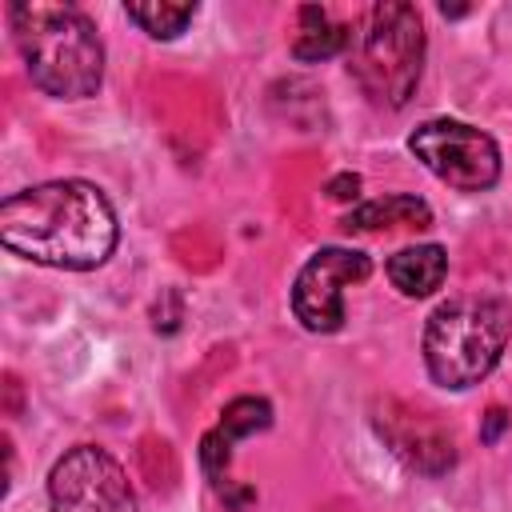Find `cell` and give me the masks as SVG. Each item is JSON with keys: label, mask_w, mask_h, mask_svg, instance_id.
I'll return each mask as SVG.
<instances>
[{"label": "cell", "mask_w": 512, "mask_h": 512, "mask_svg": "<svg viewBox=\"0 0 512 512\" xmlns=\"http://www.w3.org/2000/svg\"><path fill=\"white\" fill-rule=\"evenodd\" d=\"M116 236V212L88 180H48L0 204V244L44 268H100Z\"/></svg>", "instance_id": "obj_1"}, {"label": "cell", "mask_w": 512, "mask_h": 512, "mask_svg": "<svg viewBox=\"0 0 512 512\" xmlns=\"http://www.w3.org/2000/svg\"><path fill=\"white\" fill-rule=\"evenodd\" d=\"M16 48L32 84L56 100H84L104 80V44L92 20L72 4H12L8 8Z\"/></svg>", "instance_id": "obj_2"}, {"label": "cell", "mask_w": 512, "mask_h": 512, "mask_svg": "<svg viewBox=\"0 0 512 512\" xmlns=\"http://www.w3.org/2000/svg\"><path fill=\"white\" fill-rule=\"evenodd\" d=\"M348 68L360 88L384 104L404 108L424 68V24L412 4H372L356 28H348Z\"/></svg>", "instance_id": "obj_3"}, {"label": "cell", "mask_w": 512, "mask_h": 512, "mask_svg": "<svg viewBox=\"0 0 512 512\" xmlns=\"http://www.w3.org/2000/svg\"><path fill=\"white\" fill-rule=\"evenodd\" d=\"M508 336H512V320L504 304L480 296L448 300L424 324L428 376L440 388H456V392L472 388L496 368Z\"/></svg>", "instance_id": "obj_4"}, {"label": "cell", "mask_w": 512, "mask_h": 512, "mask_svg": "<svg viewBox=\"0 0 512 512\" xmlns=\"http://www.w3.org/2000/svg\"><path fill=\"white\" fill-rule=\"evenodd\" d=\"M412 156L456 192H488L500 180V148L464 120H428L408 136Z\"/></svg>", "instance_id": "obj_5"}, {"label": "cell", "mask_w": 512, "mask_h": 512, "mask_svg": "<svg viewBox=\"0 0 512 512\" xmlns=\"http://www.w3.org/2000/svg\"><path fill=\"white\" fill-rule=\"evenodd\" d=\"M48 512H136V492L104 448L76 444L48 476Z\"/></svg>", "instance_id": "obj_6"}, {"label": "cell", "mask_w": 512, "mask_h": 512, "mask_svg": "<svg viewBox=\"0 0 512 512\" xmlns=\"http://www.w3.org/2000/svg\"><path fill=\"white\" fill-rule=\"evenodd\" d=\"M372 260L356 248H320L296 272L292 312L308 332H336L344 324V288L368 280Z\"/></svg>", "instance_id": "obj_7"}, {"label": "cell", "mask_w": 512, "mask_h": 512, "mask_svg": "<svg viewBox=\"0 0 512 512\" xmlns=\"http://www.w3.org/2000/svg\"><path fill=\"white\" fill-rule=\"evenodd\" d=\"M448 276V256L440 244H412V248H400L392 260H388V280L392 288H400V296H428L444 284Z\"/></svg>", "instance_id": "obj_8"}, {"label": "cell", "mask_w": 512, "mask_h": 512, "mask_svg": "<svg viewBox=\"0 0 512 512\" xmlns=\"http://www.w3.org/2000/svg\"><path fill=\"white\" fill-rule=\"evenodd\" d=\"M348 232H380V228H428L432 224V208L420 196H384V200H368L360 208H352L340 220Z\"/></svg>", "instance_id": "obj_9"}, {"label": "cell", "mask_w": 512, "mask_h": 512, "mask_svg": "<svg viewBox=\"0 0 512 512\" xmlns=\"http://www.w3.org/2000/svg\"><path fill=\"white\" fill-rule=\"evenodd\" d=\"M336 52H348V28L332 24L320 4H304L300 8V32L292 40V56L304 64H316V60H328Z\"/></svg>", "instance_id": "obj_10"}, {"label": "cell", "mask_w": 512, "mask_h": 512, "mask_svg": "<svg viewBox=\"0 0 512 512\" xmlns=\"http://www.w3.org/2000/svg\"><path fill=\"white\" fill-rule=\"evenodd\" d=\"M128 20H136L152 40H176L192 16H196V4L184 0V4H172V0H136V4H124Z\"/></svg>", "instance_id": "obj_11"}, {"label": "cell", "mask_w": 512, "mask_h": 512, "mask_svg": "<svg viewBox=\"0 0 512 512\" xmlns=\"http://www.w3.org/2000/svg\"><path fill=\"white\" fill-rule=\"evenodd\" d=\"M272 424V404L260 400V396H236L224 404L220 412V432L228 440H244V436H256Z\"/></svg>", "instance_id": "obj_12"}, {"label": "cell", "mask_w": 512, "mask_h": 512, "mask_svg": "<svg viewBox=\"0 0 512 512\" xmlns=\"http://www.w3.org/2000/svg\"><path fill=\"white\" fill-rule=\"evenodd\" d=\"M200 464H204V476H208L212 484H220V480L228 476V464H232V440H228L220 428L204 432V440H200Z\"/></svg>", "instance_id": "obj_13"}, {"label": "cell", "mask_w": 512, "mask_h": 512, "mask_svg": "<svg viewBox=\"0 0 512 512\" xmlns=\"http://www.w3.org/2000/svg\"><path fill=\"white\" fill-rule=\"evenodd\" d=\"M180 316H184L180 296H176V292H160V300H156V308H152V328L164 332V336H172V332L180 328Z\"/></svg>", "instance_id": "obj_14"}, {"label": "cell", "mask_w": 512, "mask_h": 512, "mask_svg": "<svg viewBox=\"0 0 512 512\" xmlns=\"http://www.w3.org/2000/svg\"><path fill=\"white\" fill-rule=\"evenodd\" d=\"M212 488H216V496L224 500V508H228V512H244V508L256 500V492H252L248 484H232L228 476H224L220 484H212Z\"/></svg>", "instance_id": "obj_15"}, {"label": "cell", "mask_w": 512, "mask_h": 512, "mask_svg": "<svg viewBox=\"0 0 512 512\" xmlns=\"http://www.w3.org/2000/svg\"><path fill=\"white\" fill-rule=\"evenodd\" d=\"M508 408H500V404H492L488 412H484V420H480V444H496L500 440V432L508 428Z\"/></svg>", "instance_id": "obj_16"}, {"label": "cell", "mask_w": 512, "mask_h": 512, "mask_svg": "<svg viewBox=\"0 0 512 512\" xmlns=\"http://www.w3.org/2000/svg\"><path fill=\"white\" fill-rule=\"evenodd\" d=\"M324 192H328V200H356L360 196V176L356 172H340V176H332L328 184H324Z\"/></svg>", "instance_id": "obj_17"}, {"label": "cell", "mask_w": 512, "mask_h": 512, "mask_svg": "<svg viewBox=\"0 0 512 512\" xmlns=\"http://www.w3.org/2000/svg\"><path fill=\"white\" fill-rule=\"evenodd\" d=\"M440 12H444V16H452V20H456V16H464V12H468V8H464V4H440Z\"/></svg>", "instance_id": "obj_18"}]
</instances>
